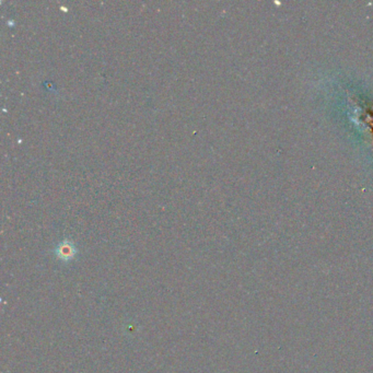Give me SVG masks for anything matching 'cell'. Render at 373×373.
Instances as JSON below:
<instances>
[{
  "label": "cell",
  "instance_id": "obj_1",
  "mask_svg": "<svg viewBox=\"0 0 373 373\" xmlns=\"http://www.w3.org/2000/svg\"><path fill=\"white\" fill-rule=\"evenodd\" d=\"M75 253H77V251H75V247L69 242L61 243L57 248V249H56V255H57V257L64 262H68L70 261V259H73Z\"/></svg>",
  "mask_w": 373,
  "mask_h": 373
}]
</instances>
